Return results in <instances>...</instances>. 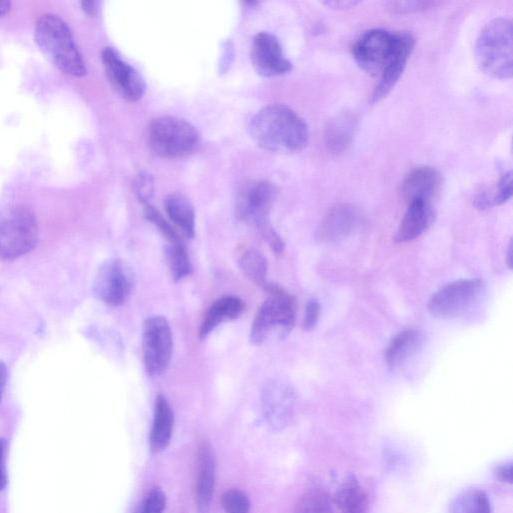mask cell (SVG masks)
I'll return each mask as SVG.
<instances>
[{"mask_svg": "<svg viewBox=\"0 0 513 513\" xmlns=\"http://www.w3.org/2000/svg\"><path fill=\"white\" fill-rule=\"evenodd\" d=\"M249 134L261 149L283 154L300 152L309 141L306 122L294 110L279 104L259 111L249 124Z\"/></svg>", "mask_w": 513, "mask_h": 513, "instance_id": "1", "label": "cell"}, {"mask_svg": "<svg viewBox=\"0 0 513 513\" xmlns=\"http://www.w3.org/2000/svg\"><path fill=\"white\" fill-rule=\"evenodd\" d=\"M414 45L415 39L410 33L373 29L356 40L352 54L362 70L381 76L398 65L406 66Z\"/></svg>", "mask_w": 513, "mask_h": 513, "instance_id": "2", "label": "cell"}, {"mask_svg": "<svg viewBox=\"0 0 513 513\" xmlns=\"http://www.w3.org/2000/svg\"><path fill=\"white\" fill-rule=\"evenodd\" d=\"M36 42L63 73L73 77L87 75L85 61L69 26L58 16L45 15L36 25Z\"/></svg>", "mask_w": 513, "mask_h": 513, "instance_id": "3", "label": "cell"}, {"mask_svg": "<svg viewBox=\"0 0 513 513\" xmlns=\"http://www.w3.org/2000/svg\"><path fill=\"white\" fill-rule=\"evenodd\" d=\"M264 288L268 298L260 307L250 332V340L255 345L284 339L296 322L295 298L276 285L267 284Z\"/></svg>", "mask_w": 513, "mask_h": 513, "instance_id": "4", "label": "cell"}, {"mask_svg": "<svg viewBox=\"0 0 513 513\" xmlns=\"http://www.w3.org/2000/svg\"><path fill=\"white\" fill-rule=\"evenodd\" d=\"M509 20L497 18L480 32L475 46L476 61L488 76L505 80L512 77L513 37Z\"/></svg>", "mask_w": 513, "mask_h": 513, "instance_id": "5", "label": "cell"}, {"mask_svg": "<svg viewBox=\"0 0 513 513\" xmlns=\"http://www.w3.org/2000/svg\"><path fill=\"white\" fill-rule=\"evenodd\" d=\"M39 227L34 212L24 206L0 213V261H14L35 249Z\"/></svg>", "mask_w": 513, "mask_h": 513, "instance_id": "6", "label": "cell"}, {"mask_svg": "<svg viewBox=\"0 0 513 513\" xmlns=\"http://www.w3.org/2000/svg\"><path fill=\"white\" fill-rule=\"evenodd\" d=\"M148 139L154 153L165 159H179L193 153L200 137L190 123L175 117H161L150 124Z\"/></svg>", "mask_w": 513, "mask_h": 513, "instance_id": "7", "label": "cell"}, {"mask_svg": "<svg viewBox=\"0 0 513 513\" xmlns=\"http://www.w3.org/2000/svg\"><path fill=\"white\" fill-rule=\"evenodd\" d=\"M485 289L481 279H461L440 288L429 300V313L439 319H453L465 314Z\"/></svg>", "mask_w": 513, "mask_h": 513, "instance_id": "8", "label": "cell"}, {"mask_svg": "<svg viewBox=\"0 0 513 513\" xmlns=\"http://www.w3.org/2000/svg\"><path fill=\"white\" fill-rule=\"evenodd\" d=\"M143 355L147 373L159 376L170 366L174 341L169 321L163 316H151L143 324Z\"/></svg>", "mask_w": 513, "mask_h": 513, "instance_id": "9", "label": "cell"}, {"mask_svg": "<svg viewBox=\"0 0 513 513\" xmlns=\"http://www.w3.org/2000/svg\"><path fill=\"white\" fill-rule=\"evenodd\" d=\"M278 195L277 187L269 181H250L238 193V218L259 231L269 225L268 217Z\"/></svg>", "mask_w": 513, "mask_h": 513, "instance_id": "10", "label": "cell"}, {"mask_svg": "<svg viewBox=\"0 0 513 513\" xmlns=\"http://www.w3.org/2000/svg\"><path fill=\"white\" fill-rule=\"evenodd\" d=\"M132 267L124 260L112 259L100 268L93 286L95 296L109 306L126 303L135 287Z\"/></svg>", "mask_w": 513, "mask_h": 513, "instance_id": "11", "label": "cell"}, {"mask_svg": "<svg viewBox=\"0 0 513 513\" xmlns=\"http://www.w3.org/2000/svg\"><path fill=\"white\" fill-rule=\"evenodd\" d=\"M262 410L267 424L281 430L293 420L297 408L295 389L282 379L269 380L262 390Z\"/></svg>", "mask_w": 513, "mask_h": 513, "instance_id": "12", "label": "cell"}, {"mask_svg": "<svg viewBox=\"0 0 513 513\" xmlns=\"http://www.w3.org/2000/svg\"><path fill=\"white\" fill-rule=\"evenodd\" d=\"M106 75L114 89L126 100L137 102L146 92V83L118 51L106 48L102 53Z\"/></svg>", "mask_w": 513, "mask_h": 513, "instance_id": "13", "label": "cell"}, {"mask_svg": "<svg viewBox=\"0 0 513 513\" xmlns=\"http://www.w3.org/2000/svg\"><path fill=\"white\" fill-rule=\"evenodd\" d=\"M251 59L255 71L262 77H277L292 70V64L285 57L280 42L268 33H260L255 37Z\"/></svg>", "mask_w": 513, "mask_h": 513, "instance_id": "14", "label": "cell"}, {"mask_svg": "<svg viewBox=\"0 0 513 513\" xmlns=\"http://www.w3.org/2000/svg\"><path fill=\"white\" fill-rule=\"evenodd\" d=\"M362 214L351 204H337L332 207L318 230V238L323 243H338L352 235L361 225Z\"/></svg>", "mask_w": 513, "mask_h": 513, "instance_id": "15", "label": "cell"}, {"mask_svg": "<svg viewBox=\"0 0 513 513\" xmlns=\"http://www.w3.org/2000/svg\"><path fill=\"white\" fill-rule=\"evenodd\" d=\"M442 186V176L434 168L413 169L402 183V195L407 205L413 202L432 203Z\"/></svg>", "mask_w": 513, "mask_h": 513, "instance_id": "16", "label": "cell"}, {"mask_svg": "<svg viewBox=\"0 0 513 513\" xmlns=\"http://www.w3.org/2000/svg\"><path fill=\"white\" fill-rule=\"evenodd\" d=\"M216 457L212 445L203 441L198 448V468L196 481V509L198 513H208L215 488Z\"/></svg>", "mask_w": 513, "mask_h": 513, "instance_id": "17", "label": "cell"}, {"mask_svg": "<svg viewBox=\"0 0 513 513\" xmlns=\"http://www.w3.org/2000/svg\"><path fill=\"white\" fill-rule=\"evenodd\" d=\"M435 218L432 203L413 202L401 220L395 235L398 243L411 242L423 235L433 224Z\"/></svg>", "mask_w": 513, "mask_h": 513, "instance_id": "18", "label": "cell"}, {"mask_svg": "<svg viewBox=\"0 0 513 513\" xmlns=\"http://www.w3.org/2000/svg\"><path fill=\"white\" fill-rule=\"evenodd\" d=\"M358 126V118L352 112H344L332 118L326 128L324 141L326 149L340 155L351 146Z\"/></svg>", "mask_w": 513, "mask_h": 513, "instance_id": "19", "label": "cell"}, {"mask_svg": "<svg viewBox=\"0 0 513 513\" xmlns=\"http://www.w3.org/2000/svg\"><path fill=\"white\" fill-rule=\"evenodd\" d=\"M245 310V303L236 296H225L216 300L208 309L199 330L205 340L220 325L238 319Z\"/></svg>", "mask_w": 513, "mask_h": 513, "instance_id": "20", "label": "cell"}, {"mask_svg": "<svg viewBox=\"0 0 513 513\" xmlns=\"http://www.w3.org/2000/svg\"><path fill=\"white\" fill-rule=\"evenodd\" d=\"M425 336L416 329H407L397 334L387 347L385 358L391 370L406 364L423 347Z\"/></svg>", "mask_w": 513, "mask_h": 513, "instance_id": "21", "label": "cell"}, {"mask_svg": "<svg viewBox=\"0 0 513 513\" xmlns=\"http://www.w3.org/2000/svg\"><path fill=\"white\" fill-rule=\"evenodd\" d=\"M174 412L167 397L159 394L156 398L154 419L150 435V445L154 453L165 450L172 438Z\"/></svg>", "mask_w": 513, "mask_h": 513, "instance_id": "22", "label": "cell"}, {"mask_svg": "<svg viewBox=\"0 0 513 513\" xmlns=\"http://www.w3.org/2000/svg\"><path fill=\"white\" fill-rule=\"evenodd\" d=\"M333 499L339 513H368V494L355 476L341 484Z\"/></svg>", "mask_w": 513, "mask_h": 513, "instance_id": "23", "label": "cell"}, {"mask_svg": "<svg viewBox=\"0 0 513 513\" xmlns=\"http://www.w3.org/2000/svg\"><path fill=\"white\" fill-rule=\"evenodd\" d=\"M166 212L173 224L187 238H194L196 233L195 210L185 196L172 194L165 201Z\"/></svg>", "mask_w": 513, "mask_h": 513, "instance_id": "24", "label": "cell"}, {"mask_svg": "<svg viewBox=\"0 0 513 513\" xmlns=\"http://www.w3.org/2000/svg\"><path fill=\"white\" fill-rule=\"evenodd\" d=\"M448 513H492V507L483 490L469 488L452 500Z\"/></svg>", "mask_w": 513, "mask_h": 513, "instance_id": "25", "label": "cell"}, {"mask_svg": "<svg viewBox=\"0 0 513 513\" xmlns=\"http://www.w3.org/2000/svg\"><path fill=\"white\" fill-rule=\"evenodd\" d=\"M294 513H336V506L326 490L311 488L299 498Z\"/></svg>", "mask_w": 513, "mask_h": 513, "instance_id": "26", "label": "cell"}, {"mask_svg": "<svg viewBox=\"0 0 513 513\" xmlns=\"http://www.w3.org/2000/svg\"><path fill=\"white\" fill-rule=\"evenodd\" d=\"M165 257L174 281L180 282L192 275V262L182 242L169 243L165 249Z\"/></svg>", "mask_w": 513, "mask_h": 513, "instance_id": "27", "label": "cell"}, {"mask_svg": "<svg viewBox=\"0 0 513 513\" xmlns=\"http://www.w3.org/2000/svg\"><path fill=\"white\" fill-rule=\"evenodd\" d=\"M239 265L249 281L262 287L267 285L268 263L260 251L256 249L247 250L241 256Z\"/></svg>", "mask_w": 513, "mask_h": 513, "instance_id": "28", "label": "cell"}, {"mask_svg": "<svg viewBox=\"0 0 513 513\" xmlns=\"http://www.w3.org/2000/svg\"><path fill=\"white\" fill-rule=\"evenodd\" d=\"M222 505L226 513H249L251 507L248 495L236 488L223 493Z\"/></svg>", "mask_w": 513, "mask_h": 513, "instance_id": "29", "label": "cell"}, {"mask_svg": "<svg viewBox=\"0 0 513 513\" xmlns=\"http://www.w3.org/2000/svg\"><path fill=\"white\" fill-rule=\"evenodd\" d=\"M484 192L489 208L505 204L512 195V173L503 174L493 192Z\"/></svg>", "mask_w": 513, "mask_h": 513, "instance_id": "30", "label": "cell"}, {"mask_svg": "<svg viewBox=\"0 0 513 513\" xmlns=\"http://www.w3.org/2000/svg\"><path fill=\"white\" fill-rule=\"evenodd\" d=\"M144 213L147 220L159 229L170 244L182 242L176 229L153 206L145 205Z\"/></svg>", "mask_w": 513, "mask_h": 513, "instance_id": "31", "label": "cell"}, {"mask_svg": "<svg viewBox=\"0 0 513 513\" xmlns=\"http://www.w3.org/2000/svg\"><path fill=\"white\" fill-rule=\"evenodd\" d=\"M166 501L165 492L162 488L155 486L151 489L137 513H163Z\"/></svg>", "mask_w": 513, "mask_h": 513, "instance_id": "32", "label": "cell"}, {"mask_svg": "<svg viewBox=\"0 0 513 513\" xmlns=\"http://www.w3.org/2000/svg\"><path fill=\"white\" fill-rule=\"evenodd\" d=\"M432 2H390L387 4L388 10L394 14H410L424 11L434 7Z\"/></svg>", "mask_w": 513, "mask_h": 513, "instance_id": "33", "label": "cell"}, {"mask_svg": "<svg viewBox=\"0 0 513 513\" xmlns=\"http://www.w3.org/2000/svg\"><path fill=\"white\" fill-rule=\"evenodd\" d=\"M136 192L144 205L149 204L154 194V182L148 173H141L136 180Z\"/></svg>", "mask_w": 513, "mask_h": 513, "instance_id": "34", "label": "cell"}, {"mask_svg": "<svg viewBox=\"0 0 513 513\" xmlns=\"http://www.w3.org/2000/svg\"><path fill=\"white\" fill-rule=\"evenodd\" d=\"M321 314V306L315 299L310 300L306 306L305 316L303 320V328L305 331H312L318 324Z\"/></svg>", "mask_w": 513, "mask_h": 513, "instance_id": "35", "label": "cell"}, {"mask_svg": "<svg viewBox=\"0 0 513 513\" xmlns=\"http://www.w3.org/2000/svg\"><path fill=\"white\" fill-rule=\"evenodd\" d=\"M260 232L275 254H283L285 250V243L270 224L261 229Z\"/></svg>", "mask_w": 513, "mask_h": 513, "instance_id": "36", "label": "cell"}, {"mask_svg": "<svg viewBox=\"0 0 513 513\" xmlns=\"http://www.w3.org/2000/svg\"><path fill=\"white\" fill-rule=\"evenodd\" d=\"M495 478L503 483L511 484L513 479V464L511 461L498 464L493 469Z\"/></svg>", "mask_w": 513, "mask_h": 513, "instance_id": "37", "label": "cell"}, {"mask_svg": "<svg viewBox=\"0 0 513 513\" xmlns=\"http://www.w3.org/2000/svg\"><path fill=\"white\" fill-rule=\"evenodd\" d=\"M5 455H6V442L4 439H0V490H3L7 485Z\"/></svg>", "mask_w": 513, "mask_h": 513, "instance_id": "38", "label": "cell"}, {"mask_svg": "<svg viewBox=\"0 0 513 513\" xmlns=\"http://www.w3.org/2000/svg\"><path fill=\"white\" fill-rule=\"evenodd\" d=\"M327 7L334 9V10H349L351 8H354L358 3L352 2V0H333V2H326L324 3Z\"/></svg>", "mask_w": 513, "mask_h": 513, "instance_id": "39", "label": "cell"}, {"mask_svg": "<svg viewBox=\"0 0 513 513\" xmlns=\"http://www.w3.org/2000/svg\"><path fill=\"white\" fill-rule=\"evenodd\" d=\"M8 379V369L3 361H0V402L3 400Z\"/></svg>", "mask_w": 513, "mask_h": 513, "instance_id": "40", "label": "cell"}, {"mask_svg": "<svg viewBox=\"0 0 513 513\" xmlns=\"http://www.w3.org/2000/svg\"><path fill=\"white\" fill-rule=\"evenodd\" d=\"M82 7L89 16H95L97 14V4L95 2H84L82 3Z\"/></svg>", "mask_w": 513, "mask_h": 513, "instance_id": "41", "label": "cell"}, {"mask_svg": "<svg viewBox=\"0 0 513 513\" xmlns=\"http://www.w3.org/2000/svg\"><path fill=\"white\" fill-rule=\"evenodd\" d=\"M12 8V4L10 2H0V18L6 16Z\"/></svg>", "mask_w": 513, "mask_h": 513, "instance_id": "42", "label": "cell"}, {"mask_svg": "<svg viewBox=\"0 0 513 513\" xmlns=\"http://www.w3.org/2000/svg\"><path fill=\"white\" fill-rule=\"evenodd\" d=\"M506 260H507L508 268L511 269V267H512L511 266L512 265V244H511V242L509 243V246H508Z\"/></svg>", "mask_w": 513, "mask_h": 513, "instance_id": "43", "label": "cell"}]
</instances>
